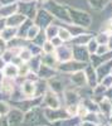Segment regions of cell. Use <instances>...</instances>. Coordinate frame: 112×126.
Returning a JSON list of instances; mask_svg holds the SVG:
<instances>
[{
	"instance_id": "obj_1",
	"label": "cell",
	"mask_w": 112,
	"mask_h": 126,
	"mask_svg": "<svg viewBox=\"0 0 112 126\" xmlns=\"http://www.w3.org/2000/svg\"><path fill=\"white\" fill-rule=\"evenodd\" d=\"M59 37L62 38L63 40H68V39H70V34H69V32L68 30H66V29H60V32H59Z\"/></svg>"
},
{
	"instance_id": "obj_2",
	"label": "cell",
	"mask_w": 112,
	"mask_h": 126,
	"mask_svg": "<svg viewBox=\"0 0 112 126\" xmlns=\"http://www.w3.org/2000/svg\"><path fill=\"white\" fill-rule=\"evenodd\" d=\"M97 48H98V43H97V40H91V42H89V47H88V49H89L91 53H92V52H96V50H97Z\"/></svg>"
},
{
	"instance_id": "obj_3",
	"label": "cell",
	"mask_w": 112,
	"mask_h": 126,
	"mask_svg": "<svg viewBox=\"0 0 112 126\" xmlns=\"http://www.w3.org/2000/svg\"><path fill=\"white\" fill-rule=\"evenodd\" d=\"M91 4H92V8H97V5H99L98 8L102 9L105 5V1H102V0H91Z\"/></svg>"
},
{
	"instance_id": "obj_4",
	"label": "cell",
	"mask_w": 112,
	"mask_h": 126,
	"mask_svg": "<svg viewBox=\"0 0 112 126\" xmlns=\"http://www.w3.org/2000/svg\"><path fill=\"white\" fill-rule=\"evenodd\" d=\"M108 48H110V50H112V37L108 38Z\"/></svg>"
}]
</instances>
